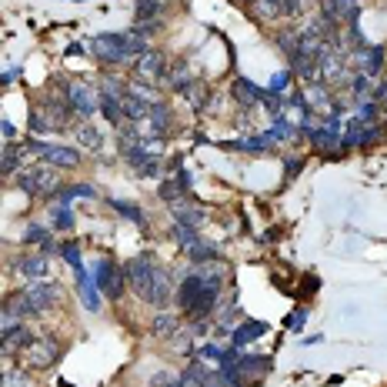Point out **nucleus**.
I'll return each mask as SVG.
<instances>
[{
  "label": "nucleus",
  "mask_w": 387,
  "mask_h": 387,
  "mask_svg": "<svg viewBox=\"0 0 387 387\" xmlns=\"http://www.w3.org/2000/svg\"><path fill=\"white\" fill-rule=\"evenodd\" d=\"M124 274H127V284L134 287V294L144 304H150V307H167L170 304V277H167V270L150 254L131 257Z\"/></svg>",
  "instance_id": "1"
},
{
  "label": "nucleus",
  "mask_w": 387,
  "mask_h": 387,
  "mask_svg": "<svg viewBox=\"0 0 387 387\" xmlns=\"http://www.w3.org/2000/svg\"><path fill=\"white\" fill-rule=\"evenodd\" d=\"M90 50H94V57L101 60V64L117 67V64H127V60L147 54L150 47L137 30H124V34L114 30V34H97V37L90 41Z\"/></svg>",
  "instance_id": "2"
},
{
  "label": "nucleus",
  "mask_w": 387,
  "mask_h": 387,
  "mask_svg": "<svg viewBox=\"0 0 387 387\" xmlns=\"http://www.w3.org/2000/svg\"><path fill=\"white\" fill-rule=\"evenodd\" d=\"M20 360L27 371H50L60 360V344L54 337H30L20 347Z\"/></svg>",
  "instance_id": "3"
},
{
  "label": "nucleus",
  "mask_w": 387,
  "mask_h": 387,
  "mask_svg": "<svg viewBox=\"0 0 387 387\" xmlns=\"http://www.w3.org/2000/svg\"><path fill=\"white\" fill-rule=\"evenodd\" d=\"M17 187L24 194H47L57 187V167L50 164H37V167H24L20 174H17Z\"/></svg>",
  "instance_id": "4"
},
{
  "label": "nucleus",
  "mask_w": 387,
  "mask_h": 387,
  "mask_svg": "<svg viewBox=\"0 0 387 387\" xmlns=\"http://www.w3.org/2000/svg\"><path fill=\"white\" fill-rule=\"evenodd\" d=\"M264 371H270V358H261V354H240V360L227 371V384L231 387H247V384H254Z\"/></svg>",
  "instance_id": "5"
},
{
  "label": "nucleus",
  "mask_w": 387,
  "mask_h": 387,
  "mask_svg": "<svg viewBox=\"0 0 387 387\" xmlns=\"http://www.w3.org/2000/svg\"><path fill=\"white\" fill-rule=\"evenodd\" d=\"M124 281H127V274L124 268H117L114 261H97V268H94V284H97V291L104 294V298L117 300L124 294Z\"/></svg>",
  "instance_id": "6"
},
{
  "label": "nucleus",
  "mask_w": 387,
  "mask_h": 387,
  "mask_svg": "<svg viewBox=\"0 0 387 387\" xmlns=\"http://www.w3.org/2000/svg\"><path fill=\"white\" fill-rule=\"evenodd\" d=\"M167 57L161 54V50H147V54H140V57L134 60V80H144V84H161V80H167Z\"/></svg>",
  "instance_id": "7"
},
{
  "label": "nucleus",
  "mask_w": 387,
  "mask_h": 387,
  "mask_svg": "<svg viewBox=\"0 0 387 387\" xmlns=\"http://www.w3.org/2000/svg\"><path fill=\"white\" fill-rule=\"evenodd\" d=\"M64 94H67V101H71V107H74V114H80L84 120L94 117V110L101 107V94H94V87L84 84V80H71Z\"/></svg>",
  "instance_id": "8"
},
{
  "label": "nucleus",
  "mask_w": 387,
  "mask_h": 387,
  "mask_svg": "<svg viewBox=\"0 0 387 387\" xmlns=\"http://www.w3.org/2000/svg\"><path fill=\"white\" fill-rule=\"evenodd\" d=\"M24 298L34 304V311L37 314H44V311H50L54 304H57V298H60V291H57V284H50V281H30L24 291H20Z\"/></svg>",
  "instance_id": "9"
},
{
  "label": "nucleus",
  "mask_w": 387,
  "mask_h": 387,
  "mask_svg": "<svg viewBox=\"0 0 387 387\" xmlns=\"http://www.w3.org/2000/svg\"><path fill=\"white\" fill-rule=\"evenodd\" d=\"M207 291V284L200 281V274H184V281H180V287H177V307L184 314H191L194 307H197V300H200V294Z\"/></svg>",
  "instance_id": "10"
},
{
  "label": "nucleus",
  "mask_w": 387,
  "mask_h": 387,
  "mask_svg": "<svg viewBox=\"0 0 387 387\" xmlns=\"http://www.w3.org/2000/svg\"><path fill=\"white\" fill-rule=\"evenodd\" d=\"M351 64L358 67L360 74L377 77V74H381V67H384V47H381V44L360 47V50H354V60H351Z\"/></svg>",
  "instance_id": "11"
},
{
  "label": "nucleus",
  "mask_w": 387,
  "mask_h": 387,
  "mask_svg": "<svg viewBox=\"0 0 387 387\" xmlns=\"http://www.w3.org/2000/svg\"><path fill=\"white\" fill-rule=\"evenodd\" d=\"M14 270L20 277H27V281H47L50 261H47V254H24V257L14 264Z\"/></svg>",
  "instance_id": "12"
},
{
  "label": "nucleus",
  "mask_w": 387,
  "mask_h": 387,
  "mask_svg": "<svg viewBox=\"0 0 387 387\" xmlns=\"http://www.w3.org/2000/svg\"><path fill=\"white\" fill-rule=\"evenodd\" d=\"M44 164L57 167V170H71V167L80 164V154L74 147H60V144H47L44 150Z\"/></svg>",
  "instance_id": "13"
},
{
  "label": "nucleus",
  "mask_w": 387,
  "mask_h": 387,
  "mask_svg": "<svg viewBox=\"0 0 387 387\" xmlns=\"http://www.w3.org/2000/svg\"><path fill=\"white\" fill-rule=\"evenodd\" d=\"M194 84H197V80H194L187 60H174V64H170V71H167V87L174 90V94H187Z\"/></svg>",
  "instance_id": "14"
},
{
  "label": "nucleus",
  "mask_w": 387,
  "mask_h": 387,
  "mask_svg": "<svg viewBox=\"0 0 387 387\" xmlns=\"http://www.w3.org/2000/svg\"><path fill=\"white\" fill-rule=\"evenodd\" d=\"M231 94H234V101H238L240 107H254L261 104V94H264V87H257L254 80H247V77H238L234 84H231Z\"/></svg>",
  "instance_id": "15"
},
{
  "label": "nucleus",
  "mask_w": 387,
  "mask_h": 387,
  "mask_svg": "<svg viewBox=\"0 0 387 387\" xmlns=\"http://www.w3.org/2000/svg\"><path fill=\"white\" fill-rule=\"evenodd\" d=\"M351 97H354V104H364V101H377L381 97V87L374 84V77L367 74H354V80H351Z\"/></svg>",
  "instance_id": "16"
},
{
  "label": "nucleus",
  "mask_w": 387,
  "mask_h": 387,
  "mask_svg": "<svg viewBox=\"0 0 387 387\" xmlns=\"http://www.w3.org/2000/svg\"><path fill=\"white\" fill-rule=\"evenodd\" d=\"M264 334H268V324H264V321H244L240 328H234L231 344H234V347H244V344L257 341V337H264Z\"/></svg>",
  "instance_id": "17"
},
{
  "label": "nucleus",
  "mask_w": 387,
  "mask_h": 387,
  "mask_svg": "<svg viewBox=\"0 0 387 387\" xmlns=\"http://www.w3.org/2000/svg\"><path fill=\"white\" fill-rule=\"evenodd\" d=\"M170 214H174V221L191 224V227H200V224H204V210L197 207V204H191L187 197H180L177 204H170Z\"/></svg>",
  "instance_id": "18"
},
{
  "label": "nucleus",
  "mask_w": 387,
  "mask_h": 387,
  "mask_svg": "<svg viewBox=\"0 0 387 387\" xmlns=\"http://www.w3.org/2000/svg\"><path fill=\"white\" fill-rule=\"evenodd\" d=\"M74 140L84 150H101V147H104V134H101L94 124H77V127H74Z\"/></svg>",
  "instance_id": "19"
},
{
  "label": "nucleus",
  "mask_w": 387,
  "mask_h": 387,
  "mask_svg": "<svg viewBox=\"0 0 387 387\" xmlns=\"http://www.w3.org/2000/svg\"><path fill=\"white\" fill-rule=\"evenodd\" d=\"M24 157H27V150H24V144L17 147V144H7L3 147V177H17L20 174V167H24Z\"/></svg>",
  "instance_id": "20"
},
{
  "label": "nucleus",
  "mask_w": 387,
  "mask_h": 387,
  "mask_svg": "<svg viewBox=\"0 0 387 387\" xmlns=\"http://www.w3.org/2000/svg\"><path fill=\"white\" fill-rule=\"evenodd\" d=\"M101 114H104L114 127H124V101L114 97V94H104L101 90Z\"/></svg>",
  "instance_id": "21"
},
{
  "label": "nucleus",
  "mask_w": 387,
  "mask_h": 387,
  "mask_svg": "<svg viewBox=\"0 0 387 387\" xmlns=\"http://www.w3.org/2000/svg\"><path fill=\"white\" fill-rule=\"evenodd\" d=\"M124 117L131 120V124H140V120L150 117V104L140 101V97H134V94H127V97H124Z\"/></svg>",
  "instance_id": "22"
},
{
  "label": "nucleus",
  "mask_w": 387,
  "mask_h": 387,
  "mask_svg": "<svg viewBox=\"0 0 387 387\" xmlns=\"http://www.w3.org/2000/svg\"><path fill=\"white\" fill-rule=\"evenodd\" d=\"M150 127H154V137H164L167 127H170V107L167 104H154L150 107Z\"/></svg>",
  "instance_id": "23"
},
{
  "label": "nucleus",
  "mask_w": 387,
  "mask_h": 387,
  "mask_svg": "<svg viewBox=\"0 0 387 387\" xmlns=\"http://www.w3.org/2000/svg\"><path fill=\"white\" fill-rule=\"evenodd\" d=\"M24 240H27V244H41V247H44V254H54V251H57V244L50 240V231L37 227V224H30L27 231H24Z\"/></svg>",
  "instance_id": "24"
},
{
  "label": "nucleus",
  "mask_w": 387,
  "mask_h": 387,
  "mask_svg": "<svg viewBox=\"0 0 387 387\" xmlns=\"http://www.w3.org/2000/svg\"><path fill=\"white\" fill-rule=\"evenodd\" d=\"M170 234H174V240H177L184 251H191L194 244L200 240V234H197V227H191V224H180L174 221V227H170Z\"/></svg>",
  "instance_id": "25"
},
{
  "label": "nucleus",
  "mask_w": 387,
  "mask_h": 387,
  "mask_svg": "<svg viewBox=\"0 0 387 387\" xmlns=\"http://www.w3.org/2000/svg\"><path fill=\"white\" fill-rule=\"evenodd\" d=\"M337 20H341V27H354L360 20V0H337Z\"/></svg>",
  "instance_id": "26"
},
{
  "label": "nucleus",
  "mask_w": 387,
  "mask_h": 387,
  "mask_svg": "<svg viewBox=\"0 0 387 387\" xmlns=\"http://www.w3.org/2000/svg\"><path fill=\"white\" fill-rule=\"evenodd\" d=\"M174 330H177V317H174V314H157L154 324H150V334H154V337H174Z\"/></svg>",
  "instance_id": "27"
},
{
  "label": "nucleus",
  "mask_w": 387,
  "mask_h": 387,
  "mask_svg": "<svg viewBox=\"0 0 387 387\" xmlns=\"http://www.w3.org/2000/svg\"><path fill=\"white\" fill-rule=\"evenodd\" d=\"M224 147L244 150V154H264V150H270V144L264 137H244V140H231V144H224Z\"/></svg>",
  "instance_id": "28"
},
{
  "label": "nucleus",
  "mask_w": 387,
  "mask_h": 387,
  "mask_svg": "<svg viewBox=\"0 0 387 387\" xmlns=\"http://www.w3.org/2000/svg\"><path fill=\"white\" fill-rule=\"evenodd\" d=\"M187 257H191L194 264H214V261H217V247H214V244H204V240H197L191 251H187Z\"/></svg>",
  "instance_id": "29"
},
{
  "label": "nucleus",
  "mask_w": 387,
  "mask_h": 387,
  "mask_svg": "<svg viewBox=\"0 0 387 387\" xmlns=\"http://www.w3.org/2000/svg\"><path fill=\"white\" fill-rule=\"evenodd\" d=\"M164 0H137V20H161Z\"/></svg>",
  "instance_id": "30"
},
{
  "label": "nucleus",
  "mask_w": 387,
  "mask_h": 387,
  "mask_svg": "<svg viewBox=\"0 0 387 387\" xmlns=\"http://www.w3.org/2000/svg\"><path fill=\"white\" fill-rule=\"evenodd\" d=\"M254 14L261 20H277L281 14V0H254Z\"/></svg>",
  "instance_id": "31"
},
{
  "label": "nucleus",
  "mask_w": 387,
  "mask_h": 387,
  "mask_svg": "<svg viewBox=\"0 0 387 387\" xmlns=\"http://www.w3.org/2000/svg\"><path fill=\"white\" fill-rule=\"evenodd\" d=\"M381 104L377 101H364V104H358V114H354V120H360V124H377L381 120Z\"/></svg>",
  "instance_id": "32"
},
{
  "label": "nucleus",
  "mask_w": 387,
  "mask_h": 387,
  "mask_svg": "<svg viewBox=\"0 0 387 387\" xmlns=\"http://www.w3.org/2000/svg\"><path fill=\"white\" fill-rule=\"evenodd\" d=\"M131 94H134V97H140V101H147L150 107L161 104V94H157V87H154V84H144V80H134V84H131Z\"/></svg>",
  "instance_id": "33"
},
{
  "label": "nucleus",
  "mask_w": 387,
  "mask_h": 387,
  "mask_svg": "<svg viewBox=\"0 0 387 387\" xmlns=\"http://www.w3.org/2000/svg\"><path fill=\"white\" fill-rule=\"evenodd\" d=\"M197 358L204 360V364H217V367H221L224 351H221V347H217L214 341H207V344H200V347H197Z\"/></svg>",
  "instance_id": "34"
},
{
  "label": "nucleus",
  "mask_w": 387,
  "mask_h": 387,
  "mask_svg": "<svg viewBox=\"0 0 387 387\" xmlns=\"http://www.w3.org/2000/svg\"><path fill=\"white\" fill-rule=\"evenodd\" d=\"M184 97H187V101H191L197 110H204V107L210 104V87H204V84H194V87L184 94Z\"/></svg>",
  "instance_id": "35"
},
{
  "label": "nucleus",
  "mask_w": 387,
  "mask_h": 387,
  "mask_svg": "<svg viewBox=\"0 0 387 387\" xmlns=\"http://www.w3.org/2000/svg\"><path fill=\"white\" fill-rule=\"evenodd\" d=\"M311 140L317 150H328L334 140H341V134H337L334 127H324V131H311Z\"/></svg>",
  "instance_id": "36"
},
{
  "label": "nucleus",
  "mask_w": 387,
  "mask_h": 387,
  "mask_svg": "<svg viewBox=\"0 0 387 387\" xmlns=\"http://www.w3.org/2000/svg\"><path fill=\"white\" fill-rule=\"evenodd\" d=\"M157 194H161V200H164V204H177V200H180V197H184L187 191L180 187L177 180H164V184H161V191H157Z\"/></svg>",
  "instance_id": "37"
},
{
  "label": "nucleus",
  "mask_w": 387,
  "mask_h": 387,
  "mask_svg": "<svg viewBox=\"0 0 387 387\" xmlns=\"http://www.w3.org/2000/svg\"><path fill=\"white\" fill-rule=\"evenodd\" d=\"M110 204H114V207H117L120 214H124V217H131L134 224H140V227L147 224V221H144V210L137 207V204H127V200H110Z\"/></svg>",
  "instance_id": "38"
},
{
  "label": "nucleus",
  "mask_w": 387,
  "mask_h": 387,
  "mask_svg": "<svg viewBox=\"0 0 387 387\" xmlns=\"http://www.w3.org/2000/svg\"><path fill=\"white\" fill-rule=\"evenodd\" d=\"M311 104L317 107V110H328V90H324V80H317V84H311Z\"/></svg>",
  "instance_id": "39"
},
{
  "label": "nucleus",
  "mask_w": 387,
  "mask_h": 387,
  "mask_svg": "<svg viewBox=\"0 0 387 387\" xmlns=\"http://www.w3.org/2000/svg\"><path fill=\"white\" fill-rule=\"evenodd\" d=\"M30 131H34V134H47V131H54V124L44 117V110H34V114H30Z\"/></svg>",
  "instance_id": "40"
},
{
  "label": "nucleus",
  "mask_w": 387,
  "mask_h": 387,
  "mask_svg": "<svg viewBox=\"0 0 387 387\" xmlns=\"http://www.w3.org/2000/svg\"><path fill=\"white\" fill-rule=\"evenodd\" d=\"M291 80H294V71H281V74L270 77V90H274V94H284V90L291 87Z\"/></svg>",
  "instance_id": "41"
},
{
  "label": "nucleus",
  "mask_w": 387,
  "mask_h": 387,
  "mask_svg": "<svg viewBox=\"0 0 387 387\" xmlns=\"http://www.w3.org/2000/svg\"><path fill=\"white\" fill-rule=\"evenodd\" d=\"M60 254H64L67 264H74V270L84 268V264H80V247H77V244H60Z\"/></svg>",
  "instance_id": "42"
},
{
  "label": "nucleus",
  "mask_w": 387,
  "mask_h": 387,
  "mask_svg": "<svg viewBox=\"0 0 387 387\" xmlns=\"http://www.w3.org/2000/svg\"><path fill=\"white\" fill-rule=\"evenodd\" d=\"M150 387H184V381H180V377H174V374H154V377H150Z\"/></svg>",
  "instance_id": "43"
},
{
  "label": "nucleus",
  "mask_w": 387,
  "mask_h": 387,
  "mask_svg": "<svg viewBox=\"0 0 387 387\" xmlns=\"http://www.w3.org/2000/svg\"><path fill=\"white\" fill-rule=\"evenodd\" d=\"M161 27H164L161 20H137V24H134V30L140 34V37H144V41H147V37H154V34H157Z\"/></svg>",
  "instance_id": "44"
},
{
  "label": "nucleus",
  "mask_w": 387,
  "mask_h": 387,
  "mask_svg": "<svg viewBox=\"0 0 387 387\" xmlns=\"http://www.w3.org/2000/svg\"><path fill=\"white\" fill-rule=\"evenodd\" d=\"M54 227H57V231H71V227H74V217H71V210H57V217H54Z\"/></svg>",
  "instance_id": "45"
},
{
  "label": "nucleus",
  "mask_w": 387,
  "mask_h": 387,
  "mask_svg": "<svg viewBox=\"0 0 387 387\" xmlns=\"http://www.w3.org/2000/svg\"><path fill=\"white\" fill-rule=\"evenodd\" d=\"M71 197H97V191L90 187V184H74V187H67Z\"/></svg>",
  "instance_id": "46"
},
{
  "label": "nucleus",
  "mask_w": 387,
  "mask_h": 387,
  "mask_svg": "<svg viewBox=\"0 0 387 387\" xmlns=\"http://www.w3.org/2000/svg\"><path fill=\"white\" fill-rule=\"evenodd\" d=\"M304 321H307V314H304V311H294L291 317H287V328H291V330H300V328H304Z\"/></svg>",
  "instance_id": "47"
},
{
  "label": "nucleus",
  "mask_w": 387,
  "mask_h": 387,
  "mask_svg": "<svg viewBox=\"0 0 387 387\" xmlns=\"http://www.w3.org/2000/svg\"><path fill=\"white\" fill-rule=\"evenodd\" d=\"M140 174H144V177H157V174H161V164H157V157H154V161H147V164L140 167Z\"/></svg>",
  "instance_id": "48"
},
{
  "label": "nucleus",
  "mask_w": 387,
  "mask_h": 387,
  "mask_svg": "<svg viewBox=\"0 0 387 387\" xmlns=\"http://www.w3.org/2000/svg\"><path fill=\"white\" fill-rule=\"evenodd\" d=\"M300 164H304V161H300V157H294V161H291V164H287V180H291V177H298Z\"/></svg>",
  "instance_id": "49"
},
{
  "label": "nucleus",
  "mask_w": 387,
  "mask_h": 387,
  "mask_svg": "<svg viewBox=\"0 0 387 387\" xmlns=\"http://www.w3.org/2000/svg\"><path fill=\"white\" fill-rule=\"evenodd\" d=\"M0 131H3V137H14L17 131H14V124H10V120H3V124H0Z\"/></svg>",
  "instance_id": "50"
},
{
  "label": "nucleus",
  "mask_w": 387,
  "mask_h": 387,
  "mask_svg": "<svg viewBox=\"0 0 387 387\" xmlns=\"http://www.w3.org/2000/svg\"><path fill=\"white\" fill-rule=\"evenodd\" d=\"M384 120H387V101H384Z\"/></svg>",
  "instance_id": "51"
}]
</instances>
